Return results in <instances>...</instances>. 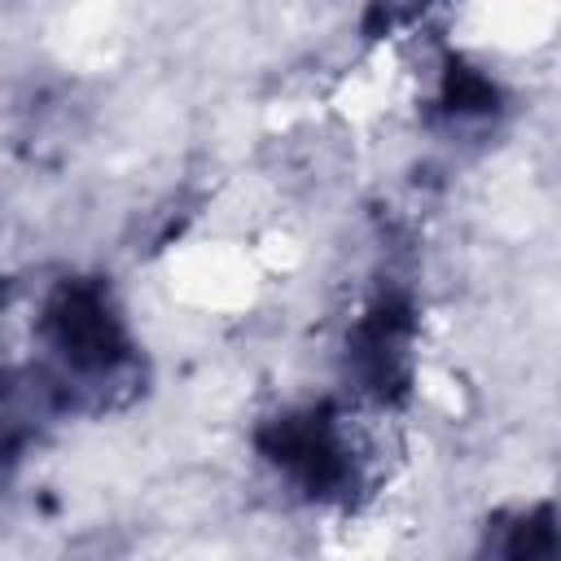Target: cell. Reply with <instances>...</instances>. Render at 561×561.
<instances>
[{"instance_id": "obj_1", "label": "cell", "mask_w": 561, "mask_h": 561, "mask_svg": "<svg viewBox=\"0 0 561 561\" xmlns=\"http://www.w3.org/2000/svg\"><path fill=\"white\" fill-rule=\"evenodd\" d=\"M53 333L75 364H110L118 355V329L92 289H66L57 298Z\"/></svg>"}, {"instance_id": "obj_2", "label": "cell", "mask_w": 561, "mask_h": 561, "mask_svg": "<svg viewBox=\"0 0 561 561\" xmlns=\"http://www.w3.org/2000/svg\"><path fill=\"white\" fill-rule=\"evenodd\" d=\"M447 92H451V101H456L460 110H486V105L495 101L491 83H486V79H478V75H469V70H460V66L451 70Z\"/></svg>"}]
</instances>
